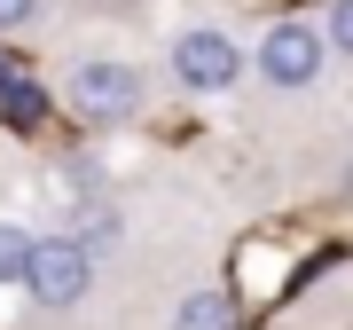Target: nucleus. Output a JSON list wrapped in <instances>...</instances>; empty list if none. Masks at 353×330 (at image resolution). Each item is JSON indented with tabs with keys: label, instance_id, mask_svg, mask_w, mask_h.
I'll return each mask as SVG.
<instances>
[{
	"label": "nucleus",
	"instance_id": "f257e3e1",
	"mask_svg": "<svg viewBox=\"0 0 353 330\" xmlns=\"http://www.w3.org/2000/svg\"><path fill=\"white\" fill-rule=\"evenodd\" d=\"M63 102H71L79 126H126L141 110V71L118 64V55H87V64L63 79Z\"/></svg>",
	"mask_w": 353,
	"mask_h": 330
},
{
	"label": "nucleus",
	"instance_id": "f03ea898",
	"mask_svg": "<svg viewBox=\"0 0 353 330\" xmlns=\"http://www.w3.org/2000/svg\"><path fill=\"white\" fill-rule=\"evenodd\" d=\"M24 291L39 307H79V299L94 291V252L79 236H39L32 260H24Z\"/></svg>",
	"mask_w": 353,
	"mask_h": 330
},
{
	"label": "nucleus",
	"instance_id": "7ed1b4c3",
	"mask_svg": "<svg viewBox=\"0 0 353 330\" xmlns=\"http://www.w3.org/2000/svg\"><path fill=\"white\" fill-rule=\"evenodd\" d=\"M173 79H181L189 95H228V87L243 79V48H236L220 24H189V32L173 39Z\"/></svg>",
	"mask_w": 353,
	"mask_h": 330
},
{
	"label": "nucleus",
	"instance_id": "20e7f679",
	"mask_svg": "<svg viewBox=\"0 0 353 330\" xmlns=\"http://www.w3.org/2000/svg\"><path fill=\"white\" fill-rule=\"evenodd\" d=\"M322 55H330V39L314 24H299V16H283V24H267V39H259V79L283 87V95H299V87L322 79Z\"/></svg>",
	"mask_w": 353,
	"mask_h": 330
},
{
	"label": "nucleus",
	"instance_id": "39448f33",
	"mask_svg": "<svg viewBox=\"0 0 353 330\" xmlns=\"http://www.w3.org/2000/svg\"><path fill=\"white\" fill-rule=\"evenodd\" d=\"M173 330H243V322H236V299L228 291H189L181 315H173Z\"/></svg>",
	"mask_w": 353,
	"mask_h": 330
},
{
	"label": "nucleus",
	"instance_id": "423d86ee",
	"mask_svg": "<svg viewBox=\"0 0 353 330\" xmlns=\"http://www.w3.org/2000/svg\"><path fill=\"white\" fill-rule=\"evenodd\" d=\"M32 244H39V236H24L16 220H0V283H24V260H32Z\"/></svg>",
	"mask_w": 353,
	"mask_h": 330
},
{
	"label": "nucleus",
	"instance_id": "0eeeda50",
	"mask_svg": "<svg viewBox=\"0 0 353 330\" xmlns=\"http://www.w3.org/2000/svg\"><path fill=\"white\" fill-rule=\"evenodd\" d=\"M322 39L338 55H353V0H330V24H322Z\"/></svg>",
	"mask_w": 353,
	"mask_h": 330
},
{
	"label": "nucleus",
	"instance_id": "6e6552de",
	"mask_svg": "<svg viewBox=\"0 0 353 330\" xmlns=\"http://www.w3.org/2000/svg\"><path fill=\"white\" fill-rule=\"evenodd\" d=\"M39 24V0H0V32H24Z\"/></svg>",
	"mask_w": 353,
	"mask_h": 330
},
{
	"label": "nucleus",
	"instance_id": "1a4fd4ad",
	"mask_svg": "<svg viewBox=\"0 0 353 330\" xmlns=\"http://www.w3.org/2000/svg\"><path fill=\"white\" fill-rule=\"evenodd\" d=\"M345 204H353V165H345Z\"/></svg>",
	"mask_w": 353,
	"mask_h": 330
}]
</instances>
